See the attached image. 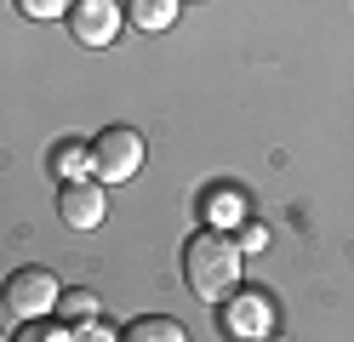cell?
<instances>
[{
    "label": "cell",
    "mask_w": 354,
    "mask_h": 342,
    "mask_svg": "<svg viewBox=\"0 0 354 342\" xmlns=\"http://www.w3.org/2000/svg\"><path fill=\"white\" fill-rule=\"evenodd\" d=\"M12 342H75V336L63 331L57 319H24V331H17Z\"/></svg>",
    "instance_id": "cell-11"
},
{
    "label": "cell",
    "mask_w": 354,
    "mask_h": 342,
    "mask_svg": "<svg viewBox=\"0 0 354 342\" xmlns=\"http://www.w3.org/2000/svg\"><path fill=\"white\" fill-rule=\"evenodd\" d=\"M75 342H115V331H103L97 319H92V325H80V331H75Z\"/></svg>",
    "instance_id": "cell-13"
},
{
    "label": "cell",
    "mask_w": 354,
    "mask_h": 342,
    "mask_svg": "<svg viewBox=\"0 0 354 342\" xmlns=\"http://www.w3.org/2000/svg\"><path fill=\"white\" fill-rule=\"evenodd\" d=\"M69 6H75V0H17V12L35 17V23H52V17H63Z\"/></svg>",
    "instance_id": "cell-12"
},
{
    "label": "cell",
    "mask_w": 354,
    "mask_h": 342,
    "mask_svg": "<svg viewBox=\"0 0 354 342\" xmlns=\"http://www.w3.org/2000/svg\"><path fill=\"white\" fill-rule=\"evenodd\" d=\"M57 217L69 222V228H97L109 217V200H103L97 182L75 177V182H63V189H57Z\"/></svg>",
    "instance_id": "cell-6"
},
{
    "label": "cell",
    "mask_w": 354,
    "mask_h": 342,
    "mask_svg": "<svg viewBox=\"0 0 354 342\" xmlns=\"http://www.w3.org/2000/svg\"><path fill=\"white\" fill-rule=\"evenodd\" d=\"M86 160H92V154H86L80 143H57V149H52V171H63V182H75V177L86 171Z\"/></svg>",
    "instance_id": "cell-10"
},
{
    "label": "cell",
    "mask_w": 354,
    "mask_h": 342,
    "mask_svg": "<svg viewBox=\"0 0 354 342\" xmlns=\"http://www.w3.org/2000/svg\"><path fill=\"white\" fill-rule=\"evenodd\" d=\"M120 0H75L69 6V35L80 40V46H109L120 35Z\"/></svg>",
    "instance_id": "cell-5"
},
{
    "label": "cell",
    "mask_w": 354,
    "mask_h": 342,
    "mask_svg": "<svg viewBox=\"0 0 354 342\" xmlns=\"http://www.w3.org/2000/svg\"><path fill=\"white\" fill-rule=\"evenodd\" d=\"M263 342H292V336H263Z\"/></svg>",
    "instance_id": "cell-14"
},
{
    "label": "cell",
    "mask_w": 354,
    "mask_h": 342,
    "mask_svg": "<svg viewBox=\"0 0 354 342\" xmlns=\"http://www.w3.org/2000/svg\"><path fill=\"white\" fill-rule=\"evenodd\" d=\"M0 342H12V336H6V331H0Z\"/></svg>",
    "instance_id": "cell-15"
},
{
    "label": "cell",
    "mask_w": 354,
    "mask_h": 342,
    "mask_svg": "<svg viewBox=\"0 0 354 342\" xmlns=\"http://www.w3.org/2000/svg\"><path fill=\"white\" fill-rule=\"evenodd\" d=\"M120 12L131 17V29H143V35H166L171 23H177V0H126Z\"/></svg>",
    "instance_id": "cell-8"
},
{
    "label": "cell",
    "mask_w": 354,
    "mask_h": 342,
    "mask_svg": "<svg viewBox=\"0 0 354 342\" xmlns=\"http://www.w3.org/2000/svg\"><path fill=\"white\" fill-rule=\"evenodd\" d=\"M92 171L103 182H131L143 171V137L131 126H103L92 137Z\"/></svg>",
    "instance_id": "cell-4"
},
{
    "label": "cell",
    "mask_w": 354,
    "mask_h": 342,
    "mask_svg": "<svg viewBox=\"0 0 354 342\" xmlns=\"http://www.w3.org/2000/svg\"><path fill=\"white\" fill-rule=\"evenodd\" d=\"M57 296H63V285H57L52 268H12L6 285H0V303L17 319H46L57 308Z\"/></svg>",
    "instance_id": "cell-3"
},
{
    "label": "cell",
    "mask_w": 354,
    "mask_h": 342,
    "mask_svg": "<svg viewBox=\"0 0 354 342\" xmlns=\"http://www.w3.org/2000/svg\"><path fill=\"white\" fill-rule=\"evenodd\" d=\"M217 331L234 336V342H263L274 331V296L269 291H229L223 308H217Z\"/></svg>",
    "instance_id": "cell-2"
},
{
    "label": "cell",
    "mask_w": 354,
    "mask_h": 342,
    "mask_svg": "<svg viewBox=\"0 0 354 342\" xmlns=\"http://www.w3.org/2000/svg\"><path fill=\"white\" fill-rule=\"evenodd\" d=\"M115 342H189V331L177 319H166V314H138Z\"/></svg>",
    "instance_id": "cell-7"
},
{
    "label": "cell",
    "mask_w": 354,
    "mask_h": 342,
    "mask_svg": "<svg viewBox=\"0 0 354 342\" xmlns=\"http://www.w3.org/2000/svg\"><path fill=\"white\" fill-rule=\"evenodd\" d=\"M183 280L201 303H223L240 285V245L223 228H201V234L183 240Z\"/></svg>",
    "instance_id": "cell-1"
},
{
    "label": "cell",
    "mask_w": 354,
    "mask_h": 342,
    "mask_svg": "<svg viewBox=\"0 0 354 342\" xmlns=\"http://www.w3.org/2000/svg\"><path fill=\"white\" fill-rule=\"evenodd\" d=\"M57 314L75 319V325H92V319H97V296L92 291H63L57 296Z\"/></svg>",
    "instance_id": "cell-9"
}]
</instances>
